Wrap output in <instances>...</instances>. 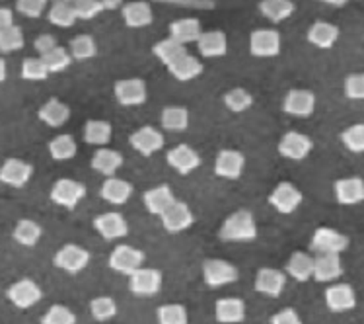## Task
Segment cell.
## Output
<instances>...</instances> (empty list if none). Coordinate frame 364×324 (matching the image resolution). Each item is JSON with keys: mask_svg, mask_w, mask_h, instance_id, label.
Here are the masks:
<instances>
[{"mask_svg": "<svg viewBox=\"0 0 364 324\" xmlns=\"http://www.w3.org/2000/svg\"><path fill=\"white\" fill-rule=\"evenodd\" d=\"M220 241L224 242H252L257 239V223L253 213L247 209H238L230 217L224 219L218 231Z\"/></svg>", "mask_w": 364, "mask_h": 324, "instance_id": "obj_1", "label": "cell"}, {"mask_svg": "<svg viewBox=\"0 0 364 324\" xmlns=\"http://www.w3.org/2000/svg\"><path fill=\"white\" fill-rule=\"evenodd\" d=\"M240 278L238 268L226 260H218V258H210L203 262V281L205 286L210 289H218V287L230 286L236 283Z\"/></svg>", "mask_w": 364, "mask_h": 324, "instance_id": "obj_2", "label": "cell"}, {"mask_svg": "<svg viewBox=\"0 0 364 324\" xmlns=\"http://www.w3.org/2000/svg\"><path fill=\"white\" fill-rule=\"evenodd\" d=\"M86 196V186L78 180H73V178H60L51 186V202L55 205H60L65 209H76L78 204Z\"/></svg>", "mask_w": 364, "mask_h": 324, "instance_id": "obj_3", "label": "cell"}, {"mask_svg": "<svg viewBox=\"0 0 364 324\" xmlns=\"http://www.w3.org/2000/svg\"><path fill=\"white\" fill-rule=\"evenodd\" d=\"M349 236L329 226L316 229L310 241V250L316 254H341L349 249Z\"/></svg>", "mask_w": 364, "mask_h": 324, "instance_id": "obj_4", "label": "cell"}, {"mask_svg": "<svg viewBox=\"0 0 364 324\" xmlns=\"http://www.w3.org/2000/svg\"><path fill=\"white\" fill-rule=\"evenodd\" d=\"M6 297L8 301L14 305L16 309L26 310L36 307L41 299H43V291L41 287L30 278H23L14 281L12 286L6 289Z\"/></svg>", "mask_w": 364, "mask_h": 324, "instance_id": "obj_5", "label": "cell"}, {"mask_svg": "<svg viewBox=\"0 0 364 324\" xmlns=\"http://www.w3.org/2000/svg\"><path fill=\"white\" fill-rule=\"evenodd\" d=\"M277 151L279 155L287 160L292 162H302L304 159L310 157V152L314 151V141L304 133H298V131H287L281 141L277 145Z\"/></svg>", "mask_w": 364, "mask_h": 324, "instance_id": "obj_6", "label": "cell"}, {"mask_svg": "<svg viewBox=\"0 0 364 324\" xmlns=\"http://www.w3.org/2000/svg\"><path fill=\"white\" fill-rule=\"evenodd\" d=\"M269 205L279 211L281 215H290V213H294L302 205L304 202V194L300 192V189L294 186V184H290V182H281V184H277L275 189L269 194Z\"/></svg>", "mask_w": 364, "mask_h": 324, "instance_id": "obj_7", "label": "cell"}, {"mask_svg": "<svg viewBox=\"0 0 364 324\" xmlns=\"http://www.w3.org/2000/svg\"><path fill=\"white\" fill-rule=\"evenodd\" d=\"M164 276L156 268H139L129 276V289L136 297H152L162 289Z\"/></svg>", "mask_w": 364, "mask_h": 324, "instance_id": "obj_8", "label": "cell"}, {"mask_svg": "<svg viewBox=\"0 0 364 324\" xmlns=\"http://www.w3.org/2000/svg\"><path fill=\"white\" fill-rule=\"evenodd\" d=\"M113 94L115 100L119 102L123 108H134L142 106L146 98H149V90H146V83L142 78H123L117 80L113 86Z\"/></svg>", "mask_w": 364, "mask_h": 324, "instance_id": "obj_9", "label": "cell"}, {"mask_svg": "<svg viewBox=\"0 0 364 324\" xmlns=\"http://www.w3.org/2000/svg\"><path fill=\"white\" fill-rule=\"evenodd\" d=\"M109 268L117 273H123V276H131L133 271H136L139 268H142L144 264V252L134 246H129V244H119L112 250L109 254Z\"/></svg>", "mask_w": 364, "mask_h": 324, "instance_id": "obj_10", "label": "cell"}, {"mask_svg": "<svg viewBox=\"0 0 364 324\" xmlns=\"http://www.w3.org/2000/svg\"><path fill=\"white\" fill-rule=\"evenodd\" d=\"M90 252L82 249L78 244H65L63 249L57 250V254L53 258V264L59 270L67 271V273H80L86 266L90 264Z\"/></svg>", "mask_w": 364, "mask_h": 324, "instance_id": "obj_11", "label": "cell"}, {"mask_svg": "<svg viewBox=\"0 0 364 324\" xmlns=\"http://www.w3.org/2000/svg\"><path fill=\"white\" fill-rule=\"evenodd\" d=\"M160 219H162L164 231L170 234L183 233L189 226H193L195 223V215L189 209V205L183 204V202H178V199L160 215Z\"/></svg>", "mask_w": 364, "mask_h": 324, "instance_id": "obj_12", "label": "cell"}, {"mask_svg": "<svg viewBox=\"0 0 364 324\" xmlns=\"http://www.w3.org/2000/svg\"><path fill=\"white\" fill-rule=\"evenodd\" d=\"M94 229L104 241H121L129 234L127 219L117 211H107L94 219Z\"/></svg>", "mask_w": 364, "mask_h": 324, "instance_id": "obj_13", "label": "cell"}, {"mask_svg": "<svg viewBox=\"0 0 364 324\" xmlns=\"http://www.w3.org/2000/svg\"><path fill=\"white\" fill-rule=\"evenodd\" d=\"M164 143H166V139H164L162 131L150 127V125L136 129L133 135L129 137V145L141 157H152V155H156L158 151L164 149Z\"/></svg>", "mask_w": 364, "mask_h": 324, "instance_id": "obj_14", "label": "cell"}, {"mask_svg": "<svg viewBox=\"0 0 364 324\" xmlns=\"http://www.w3.org/2000/svg\"><path fill=\"white\" fill-rule=\"evenodd\" d=\"M250 53L259 59H269L281 53V33L277 30H255L250 36Z\"/></svg>", "mask_w": 364, "mask_h": 324, "instance_id": "obj_15", "label": "cell"}, {"mask_svg": "<svg viewBox=\"0 0 364 324\" xmlns=\"http://www.w3.org/2000/svg\"><path fill=\"white\" fill-rule=\"evenodd\" d=\"M166 162L181 176H189L201 166V157L189 145H176L173 149L168 151L166 155Z\"/></svg>", "mask_w": 364, "mask_h": 324, "instance_id": "obj_16", "label": "cell"}, {"mask_svg": "<svg viewBox=\"0 0 364 324\" xmlns=\"http://www.w3.org/2000/svg\"><path fill=\"white\" fill-rule=\"evenodd\" d=\"M33 176V166L22 159H6L0 166V182L10 188H23Z\"/></svg>", "mask_w": 364, "mask_h": 324, "instance_id": "obj_17", "label": "cell"}, {"mask_svg": "<svg viewBox=\"0 0 364 324\" xmlns=\"http://www.w3.org/2000/svg\"><path fill=\"white\" fill-rule=\"evenodd\" d=\"M327 309L331 313H349L357 307V293L349 283H333L326 289Z\"/></svg>", "mask_w": 364, "mask_h": 324, "instance_id": "obj_18", "label": "cell"}, {"mask_svg": "<svg viewBox=\"0 0 364 324\" xmlns=\"http://www.w3.org/2000/svg\"><path fill=\"white\" fill-rule=\"evenodd\" d=\"M283 112L292 117H310L316 112V94L312 90H290L283 100Z\"/></svg>", "mask_w": 364, "mask_h": 324, "instance_id": "obj_19", "label": "cell"}, {"mask_svg": "<svg viewBox=\"0 0 364 324\" xmlns=\"http://www.w3.org/2000/svg\"><path fill=\"white\" fill-rule=\"evenodd\" d=\"M245 157L240 151L234 149H224L216 155L215 174L224 180H238L244 174Z\"/></svg>", "mask_w": 364, "mask_h": 324, "instance_id": "obj_20", "label": "cell"}, {"mask_svg": "<svg viewBox=\"0 0 364 324\" xmlns=\"http://www.w3.org/2000/svg\"><path fill=\"white\" fill-rule=\"evenodd\" d=\"M284 286H287V273L275 270V268H261L255 276V281H253V287L257 293L273 297V299L281 297Z\"/></svg>", "mask_w": 364, "mask_h": 324, "instance_id": "obj_21", "label": "cell"}, {"mask_svg": "<svg viewBox=\"0 0 364 324\" xmlns=\"http://www.w3.org/2000/svg\"><path fill=\"white\" fill-rule=\"evenodd\" d=\"M333 194L339 205H358L364 202V178L349 176L333 184Z\"/></svg>", "mask_w": 364, "mask_h": 324, "instance_id": "obj_22", "label": "cell"}, {"mask_svg": "<svg viewBox=\"0 0 364 324\" xmlns=\"http://www.w3.org/2000/svg\"><path fill=\"white\" fill-rule=\"evenodd\" d=\"M343 276L341 254H316L312 278L318 283H331Z\"/></svg>", "mask_w": 364, "mask_h": 324, "instance_id": "obj_23", "label": "cell"}, {"mask_svg": "<svg viewBox=\"0 0 364 324\" xmlns=\"http://www.w3.org/2000/svg\"><path fill=\"white\" fill-rule=\"evenodd\" d=\"M90 166H92V170L102 174L104 178H112L123 166V155L119 151L107 149V147H100L90 160Z\"/></svg>", "mask_w": 364, "mask_h": 324, "instance_id": "obj_24", "label": "cell"}, {"mask_svg": "<svg viewBox=\"0 0 364 324\" xmlns=\"http://www.w3.org/2000/svg\"><path fill=\"white\" fill-rule=\"evenodd\" d=\"M197 49L205 59H218L228 51V38L223 30L203 31L201 38L197 41Z\"/></svg>", "mask_w": 364, "mask_h": 324, "instance_id": "obj_25", "label": "cell"}, {"mask_svg": "<svg viewBox=\"0 0 364 324\" xmlns=\"http://www.w3.org/2000/svg\"><path fill=\"white\" fill-rule=\"evenodd\" d=\"M173 202H176V196H173V192L168 184L150 188L142 194V204L146 207V211L150 215H156V217H160Z\"/></svg>", "mask_w": 364, "mask_h": 324, "instance_id": "obj_26", "label": "cell"}, {"mask_svg": "<svg viewBox=\"0 0 364 324\" xmlns=\"http://www.w3.org/2000/svg\"><path fill=\"white\" fill-rule=\"evenodd\" d=\"M121 16H123V22L127 28H133V30H141L146 28L154 20L152 14V8L146 2L141 0H134V2H127L125 6L121 8Z\"/></svg>", "mask_w": 364, "mask_h": 324, "instance_id": "obj_27", "label": "cell"}, {"mask_svg": "<svg viewBox=\"0 0 364 324\" xmlns=\"http://www.w3.org/2000/svg\"><path fill=\"white\" fill-rule=\"evenodd\" d=\"M133 196V186L121 178H105L102 188H100V197L109 205H125Z\"/></svg>", "mask_w": 364, "mask_h": 324, "instance_id": "obj_28", "label": "cell"}, {"mask_svg": "<svg viewBox=\"0 0 364 324\" xmlns=\"http://www.w3.org/2000/svg\"><path fill=\"white\" fill-rule=\"evenodd\" d=\"M39 121H43L47 127L59 129L70 120V108L57 98H49L38 112Z\"/></svg>", "mask_w": 364, "mask_h": 324, "instance_id": "obj_29", "label": "cell"}, {"mask_svg": "<svg viewBox=\"0 0 364 324\" xmlns=\"http://www.w3.org/2000/svg\"><path fill=\"white\" fill-rule=\"evenodd\" d=\"M339 28L335 26V23L329 22H314L310 26V30L306 33V39H308V43H312L314 47H318V49H331V47L337 43V39H339Z\"/></svg>", "mask_w": 364, "mask_h": 324, "instance_id": "obj_30", "label": "cell"}, {"mask_svg": "<svg viewBox=\"0 0 364 324\" xmlns=\"http://www.w3.org/2000/svg\"><path fill=\"white\" fill-rule=\"evenodd\" d=\"M215 318L220 324H238L245 318V305L238 297H224L215 305Z\"/></svg>", "mask_w": 364, "mask_h": 324, "instance_id": "obj_31", "label": "cell"}, {"mask_svg": "<svg viewBox=\"0 0 364 324\" xmlns=\"http://www.w3.org/2000/svg\"><path fill=\"white\" fill-rule=\"evenodd\" d=\"M168 70H170V75L179 80V83H189V80H193L197 76L203 73V63L197 57L189 53H183L179 59H176L171 65H168Z\"/></svg>", "mask_w": 364, "mask_h": 324, "instance_id": "obj_32", "label": "cell"}, {"mask_svg": "<svg viewBox=\"0 0 364 324\" xmlns=\"http://www.w3.org/2000/svg\"><path fill=\"white\" fill-rule=\"evenodd\" d=\"M201 33V22L195 18H183V20H176L170 23V38L176 39L181 46L197 43Z\"/></svg>", "mask_w": 364, "mask_h": 324, "instance_id": "obj_33", "label": "cell"}, {"mask_svg": "<svg viewBox=\"0 0 364 324\" xmlns=\"http://www.w3.org/2000/svg\"><path fill=\"white\" fill-rule=\"evenodd\" d=\"M284 273L298 283H306L308 279H312L314 256H310L308 252H294L284 266Z\"/></svg>", "mask_w": 364, "mask_h": 324, "instance_id": "obj_34", "label": "cell"}, {"mask_svg": "<svg viewBox=\"0 0 364 324\" xmlns=\"http://www.w3.org/2000/svg\"><path fill=\"white\" fill-rule=\"evenodd\" d=\"M41 236H43V229L33 219H20L12 231V239L26 249H33L41 241Z\"/></svg>", "mask_w": 364, "mask_h": 324, "instance_id": "obj_35", "label": "cell"}, {"mask_svg": "<svg viewBox=\"0 0 364 324\" xmlns=\"http://www.w3.org/2000/svg\"><path fill=\"white\" fill-rule=\"evenodd\" d=\"M47 151L55 162H65V160H73L78 155V145H76L75 137L68 133H60V135L53 137Z\"/></svg>", "mask_w": 364, "mask_h": 324, "instance_id": "obj_36", "label": "cell"}, {"mask_svg": "<svg viewBox=\"0 0 364 324\" xmlns=\"http://www.w3.org/2000/svg\"><path fill=\"white\" fill-rule=\"evenodd\" d=\"M113 127L109 121L105 120H90L84 125V141L92 147H107L112 143Z\"/></svg>", "mask_w": 364, "mask_h": 324, "instance_id": "obj_37", "label": "cell"}, {"mask_svg": "<svg viewBox=\"0 0 364 324\" xmlns=\"http://www.w3.org/2000/svg\"><path fill=\"white\" fill-rule=\"evenodd\" d=\"M294 2L292 0H261L259 12L263 18H267L269 22L281 23L289 20L290 16L294 14Z\"/></svg>", "mask_w": 364, "mask_h": 324, "instance_id": "obj_38", "label": "cell"}, {"mask_svg": "<svg viewBox=\"0 0 364 324\" xmlns=\"http://www.w3.org/2000/svg\"><path fill=\"white\" fill-rule=\"evenodd\" d=\"M160 125L164 131L170 133H181L189 127V112L183 106H168L162 110L160 115Z\"/></svg>", "mask_w": 364, "mask_h": 324, "instance_id": "obj_39", "label": "cell"}, {"mask_svg": "<svg viewBox=\"0 0 364 324\" xmlns=\"http://www.w3.org/2000/svg\"><path fill=\"white\" fill-rule=\"evenodd\" d=\"M47 20H49L53 26L67 30V28H73V26H75L78 18H76L75 8H73L70 2H55V4L49 8V12H47Z\"/></svg>", "mask_w": 364, "mask_h": 324, "instance_id": "obj_40", "label": "cell"}, {"mask_svg": "<svg viewBox=\"0 0 364 324\" xmlns=\"http://www.w3.org/2000/svg\"><path fill=\"white\" fill-rule=\"evenodd\" d=\"M152 53H154V57H156L160 63H164V65L168 67V65H171L173 61L179 59L181 55L187 53V49L186 46L178 43L176 39L166 38L162 39V41L154 43V47H152Z\"/></svg>", "mask_w": 364, "mask_h": 324, "instance_id": "obj_41", "label": "cell"}, {"mask_svg": "<svg viewBox=\"0 0 364 324\" xmlns=\"http://www.w3.org/2000/svg\"><path fill=\"white\" fill-rule=\"evenodd\" d=\"M68 51H70L73 61L94 59L97 53L96 39L92 38V36H86V33L76 36V38L70 41V49H68Z\"/></svg>", "mask_w": 364, "mask_h": 324, "instance_id": "obj_42", "label": "cell"}, {"mask_svg": "<svg viewBox=\"0 0 364 324\" xmlns=\"http://www.w3.org/2000/svg\"><path fill=\"white\" fill-rule=\"evenodd\" d=\"M26 46V39H23V31L20 26L12 23L10 28L0 31V53H16Z\"/></svg>", "mask_w": 364, "mask_h": 324, "instance_id": "obj_43", "label": "cell"}, {"mask_svg": "<svg viewBox=\"0 0 364 324\" xmlns=\"http://www.w3.org/2000/svg\"><path fill=\"white\" fill-rule=\"evenodd\" d=\"M90 313H92V317L96 318L97 323L112 320L117 315V303H115L113 297L100 295V297L92 299V303H90Z\"/></svg>", "mask_w": 364, "mask_h": 324, "instance_id": "obj_44", "label": "cell"}, {"mask_svg": "<svg viewBox=\"0 0 364 324\" xmlns=\"http://www.w3.org/2000/svg\"><path fill=\"white\" fill-rule=\"evenodd\" d=\"M158 324H187L189 323V315L187 309L179 303H170V305H162L156 310Z\"/></svg>", "mask_w": 364, "mask_h": 324, "instance_id": "obj_45", "label": "cell"}, {"mask_svg": "<svg viewBox=\"0 0 364 324\" xmlns=\"http://www.w3.org/2000/svg\"><path fill=\"white\" fill-rule=\"evenodd\" d=\"M45 63V67L49 70V75L53 73H63V70H67L70 67V63H73V57H70V51H67L65 47L57 46L53 51H49L47 55L41 57Z\"/></svg>", "mask_w": 364, "mask_h": 324, "instance_id": "obj_46", "label": "cell"}, {"mask_svg": "<svg viewBox=\"0 0 364 324\" xmlns=\"http://www.w3.org/2000/svg\"><path fill=\"white\" fill-rule=\"evenodd\" d=\"M341 143L345 149L353 155H363L364 152V123L349 125L341 133Z\"/></svg>", "mask_w": 364, "mask_h": 324, "instance_id": "obj_47", "label": "cell"}, {"mask_svg": "<svg viewBox=\"0 0 364 324\" xmlns=\"http://www.w3.org/2000/svg\"><path fill=\"white\" fill-rule=\"evenodd\" d=\"M20 75L23 80H31V83H39V80H47L49 70L45 67V63L41 57H28L23 59L22 68H20Z\"/></svg>", "mask_w": 364, "mask_h": 324, "instance_id": "obj_48", "label": "cell"}, {"mask_svg": "<svg viewBox=\"0 0 364 324\" xmlns=\"http://www.w3.org/2000/svg\"><path fill=\"white\" fill-rule=\"evenodd\" d=\"M224 106L228 108L230 112L242 113L253 106V96L244 88H234V90L224 94Z\"/></svg>", "mask_w": 364, "mask_h": 324, "instance_id": "obj_49", "label": "cell"}, {"mask_svg": "<svg viewBox=\"0 0 364 324\" xmlns=\"http://www.w3.org/2000/svg\"><path fill=\"white\" fill-rule=\"evenodd\" d=\"M41 324H76V315L65 305H53L41 317Z\"/></svg>", "mask_w": 364, "mask_h": 324, "instance_id": "obj_50", "label": "cell"}, {"mask_svg": "<svg viewBox=\"0 0 364 324\" xmlns=\"http://www.w3.org/2000/svg\"><path fill=\"white\" fill-rule=\"evenodd\" d=\"M343 92L345 98L355 100V102H363L364 100V73H355L349 75L343 83Z\"/></svg>", "mask_w": 364, "mask_h": 324, "instance_id": "obj_51", "label": "cell"}, {"mask_svg": "<svg viewBox=\"0 0 364 324\" xmlns=\"http://www.w3.org/2000/svg\"><path fill=\"white\" fill-rule=\"evenodd\" d=\"M70 4L75 8V14L78 20H92L100 12H104L102 0H73Z\"/></svg>", "mask_w": 364, "mask_h": 324, "instance_id": "obj_52", "label": "cell"}, {"mask_svg": "<svg viewBox=\"0 0 364 324\" xmlns=\"http://www.w3.org/2000/svg\"><path fill=\"white\" fill-rule=\"evenodd\" d=\"M47 8V0H16V10L26 18H41Z\"/></svg>", "mask_w": 364, "mask_h": 324, "instance_id": "obj_53", "label": "cell"}, {"mask_svg": "<svg viewBox=\"0 0 364 324\" xmlns=\"http://www.w3.org/2000/svg\"><path fill=\"white\" fill-rule=\"evenodd\" d=\"M271 324H304V323H302V318H300V315H298L296 310L287 307V309L279 310V313H275V315L271 317Z\"/></svg>", "mask_w": 364, "mask_h": 324, "instance_id": "obj_54", "label": "cell"}, {"mask_svg": "<svg viewBox=\"0 0 364 324\" xmlns=\"http://www.w3.org/2000/svg\"><path fill=\"white\" fill-rule=\"evenodd\" d=\"M33 47H36V51L39 53V57H43V55H47L49 51H53V49L57 47V39H55V36H51V33H41V36L36 38V41H33Z\"/></svg>", "mask_w": 364, "mask_h": 324, "instance_id": "obj_55", "label": "cell"}, {"mask_svg": "<svg viewBox=\"0 0 364 324\" xmlns=\"http://www.w3.org/2000/svg\"><path fill=\"white\" fill-rule=\"evenodd\" d=\"M12 23H14V12L10 8L0 6V31L10 28Z\"/></svg>", "mask_w": 364, "mask_h": 324, "instance_id": "obj_56", "label": "cell"}, {"mask_svg": "<svg viewBox=\"0 0 364 324\" xmlns=\"http://www.w3.org/2000/svg\"><path fill=\"white\" fill-rule=\"evenodd\" d=\"M320 2H323V4H327V6H333V8H343L349 4L350 0H320Z\"/></svg>", "mask_w": 364, "mask_h": 324, "instance_id": "obj_57", "label": "cell"}, {"mask_svg": "<svg viewBox=\"0 0 364 324\" xmlns=\"http://www.w3.org/2000/svg\"><path fill=\"white\" fill-rule=\"evenodd\" d=\"M8 76V68H6V61L0 57V83H4Z\"/></svg>", "mask_w": 364, "mask_h": 324, "instance_id": "obj_58", "label": "cell"}, {"mask_svg": "<svg viewBox=\"0 0 364 324\" xmlns=\"http://www.w3.org/2000/svg\"><path fill=\"white\" fill-rule=\"evenodd\" d=\"M121 0H102V4H104V10H113V8L119 6Z\"/></svg>", "mask_w": 364, "mask_h": 324, "instance_id": "obj_59", "label": "cell"}]
</instances>
